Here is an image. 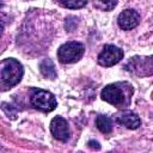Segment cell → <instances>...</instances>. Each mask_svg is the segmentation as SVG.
<instances>
[{
	"label": "cell",
	"instance_id": "obj_1",
	"mask_svg": "<svg viewBox=\"0 0 153 153\" xmlns=\"http://www.w3.org/2000/svg\"><path fill=\"white\" fill-rule=\"evenodd\" d=\"M23 66L16 59H6L2 62V68L0 72V82L5 88H11L17 85L23 76Z\"/></svg>",
	"mask_w": 153,
	"mask_h": 153
},
{
	"label": "cell",
	"instance_id": "obj_2",
	"mask_svg": "<svg viewBox=\"0 0 153 153\" xmlns=\"http://www.w3.org/2000/svg\"><path fill=\"white\" fill-rule=\"evenodd\" d=\"M85 48L80 42H67L62 44L57 50L59 61L62 63H74L79 61L84 55Z\"/></svg>",
	"mask_w": 153,
	"mask_h": 153
},
{
	"label": "cell",
	"instance_id": "obj_3",
	"mask_svg": "<svg viewBox=\"0 0 153 153\" xmlns=\"http://www.w3.org/2000/svg\"><path fill=\"white\" fill-rule=\"evenodd\" d=\"M30 103L33 108L44 112L53 111L57 105L55 96L45 90H36L30 98Z\"/></svg>",
	"mask_w": 153,
	"mask_h": 153
},
{
	"label": "cell",
	"instance_id": "obj_4",
	"mask_svg": "<svg viewBox=\"0 0 153 153\" xmlns=\"http://www.w3.org/2000/svg\"><path fill=\"white\" fill-rule=\"evenodd\" d=\"M123 57V50L116 45L106 44L98 54V63L103 67H111L118 63Z\"/></svg>",
	"mask_w": 153,
	"mask_h": 153
},
{
	"label": "cell",
	"instance_id": "obj_5",
	"mask_svg": "<svg viewBox=\"0 0 153 153\" xmlns=\"http://www.w3.org/2000/svg\"><path fill=\"white\" fill-rule=\"evenodd\" d=\"M100 97L103 100L115 105V106H122L127 103L126 100V92L117 85V84H111L105 86L102 90Z\"/></svg>",
	"mask_w": 153,
	"mask_h": 153
},
{
	"label": "cell",
	"instance_id": "obj_6",
	"mask_svg": "<svg viewBox=\"0 0 153 153\" xmlns=\"http://www.w3.org/2000/svg\"><path fill=\"white\" fill-rule=\"evenodd\" d=\"M50 133L56 140L66 142L71 136L68 122L61 116H55L50 122Z\"/></svg>",
	"mask_w": 153,
	"mask_h": 153
},
{
	"label": "cell",
	"instance_id": "obj_7",
	"mask_svg": "<svg viewBox=\"0 0 153 153\" xmlns=\"http://www.w3.org/2000/svg\"><path fill=\"white\" fill-rule=\"evenodd\" d=\"M117 23L123 30H131L139 25L140 14L137 13V11L133 8H127L120 13L117 18Z\"/></svg>",
	"mask_w": 153,
	"mask_h": 153
},
{
	"label": "cell",
	"instance_id": "obj_8",
	"mask_svg": "<svg viewBox=\"0 0 153 153\" xmlns=\"http://www.w3.org/2000/svg\"><path fill=\"white\" fill-rule=\"evenodd\" d=\"M114 120L117 123H120L121 126H123L128 129H137L141 124L140 117L135 112L129 111V110H124V111H121V112L116 114Z\"/></svg>",
	"mask_w": 153,
	"mask_h": 153
},
{
	"label": "cell",
	"instance_id": "obj_9",
	"mask_svg": "<svg viewBox=\"0 0 153 153\" xmlns=\"http://www.w3.org/2000/svg\"><path fill=\"white\" fill-rule=\"evenodd\" d=\"M39 71H41V74L48 79H55L57 75L56 69H55V65L50 59H44L39 63Z\"/></svg>",
	"mask_w": 153,
	"mask_h": 153
},
{
	"label": "cell",
	"instance_id": "obj_10",
	"mask_svg": "<svg viewBox=\"0 0 153 153\" xmlns=\"http://www.w3.org/2000/svg\"><path fill=\"white\" fill-rule=\"evenodd\" d=\"M96 124L97 128L104 134H108L112 130V120L106 115H98L96 120Z\"/></svg>",
	"mask_w": 153,
	"mask_h": 153
},
{
	"label": "cell",
	"instance_id": "obj_11",
	"mask_svg": "<svg viewBox=\"0 0 153 153\" xmlns=\"http://www.w3.org/2000/svg\"><path fill=\"white\" fill-rule=\"evenodd\" d=\"M117 5V1H94V6L103 11H111Z\"/></svg>",
	"mask_w": 153,
	"mask_h": 153
},
{
	"label": "cell",
	"instance_id": "obj_12",
	"mask_svg": "<svg viewBox=\"0 0 153 153\" xmlns=\"http://www.w3.org/2000/svg\"><path fill=\"white\" fill-rule=\"evenodd\" d=\"M60 4H61L63 7L72 8V10H76V8H80V7L85 6V5L87 4V1H78V0H74V1H60Z\"/></svg>",
	"mask_w": 153,
	"mask_h": 153
},
{
	"label": "cell",
	"instance_id": "obj_13",
	"mask_svg": "<svg viewBox=\"0 0 153 153\" xmlns=\"http://www.w3.org/2000/svg\"><path fill=\"white\" fill-rule=\"evenodd\" d=\"M87 145H88V147L92 148V149H99V148H100V145H99L97 141H94V140H90Z\"/></svg>",
	"mask_w": 153,
	"mask_h": 153
},
{
	"label": "cell",
	"instance_id": "obj_14",
	"mask_svg": "<svg viewBox=\"0 0 153 153\" xmlns=\"http://www.w3.org/2000/svg\"><path fill=\"white\" fill-rule=\"evenodd\" d=\"M2 31H4V23H2L1 20H0V36H1Z\"/></svg>",
	"mask_w": 153,
	"mask_h": 153
}]
</instances>
